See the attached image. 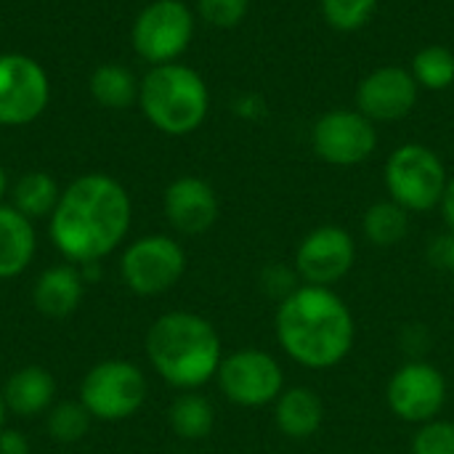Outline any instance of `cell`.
<instances>
[{"label":"cell","instance_id":"obj_1","mask_svg":"<svg viewBox=\"0 0 454 454\" xmlns=\"http://www.w3.org/2000/svg\"><path fill=\"white\" fill-rule=\"evenodd\" d=\"M133 202L128 189L104 173H85L61 189L48 218V237L67 263L88 266L112 255L128 237Z\"/></svg>","mask_w":454,"mask_h":454},{"label":"cell","instance_id":"obj_2","mask_svg":"<svg viewBox=\"0 0 454 454\" xmlns=\"http://www.w3.org/2000/svg\"><path fill=\"white\" fill-rule=\"evenodd\" d=\"M274 335L279 348L301 367L322 372L343 364L356 340V319L333 287L301 285L277 303Z\"/></svg>","mask_w":454,"mask_h":454},{"label":"cell","instance_id":"obj_3","mask_svg":"<svg viewBox=\"0 0 454 454\" xmlns=\"http://www.w3.org/2000/svg\"><path fill=\"white\" fill-rule=\"evenodd\" d=\"M146 359L168 386L200 391L215 380L223 343L210 319L194 311H168L146 330Z\"/></svg>","mask_w":454,"mask_h":454},{"label":"cell","instance_id":"obj_4","mask_svg":"<svg viewBox=\"0 0 454 454\" xmlns=\"http://www.w3.org/2000/svg\"><path fill=\"white\" fill-rule=\"evenodd\" d=\"M138 106L149 125L165 136H189L202 128L210 112V90L205 77L181 64L149 67L141 77Z\"/></svg>","mask_w":454,"mask_h":454},{"label":"cell","instance_id":"obj_5","mask_svg":"<svg viewBox=\"0 0 454 454\" xmlns=\"http://www.w3.org/2000/svg\"><path fill=\"white\" fill-rule=\"evenodd\" d=\"M450 173L442 157L426 144H402L383 168V184L394 202L404 210L428 213L442 205Z\"/></svg>","mask_w":454,"mask_h":454},{"label":"cell","instance_id":"obj_6","mask_svg":"<svg viewBox=\"0 0 454 454\" xmlns=\"http://www.w3.org/2000/svg\"><path fill=\"white\" fill-rule=\"evenodd\" d=\"M146 375L138 364L125 359H106L93 364L80 383V404L93 420L120 423L133 418L146 404Z\"/></svg>","mask_w":454,"mask_h":454},{"label":"cell","instance_id":"obj_7","mask_svg":"<svg viewBox=\"0 0 454 454\" xmlns=\"http://www.w3.org/2000/svg\"><path fill=\"white\" fill-rule=\"evenodd\" d=\"M194 37V11L184 0H152L138 11L130 43L149 67L178 61Z\"/></svg>","mask_w":454,"mask_h":454},{"label":"cell","instance_id":"obj_8","mask_svg":"<svg viewBox=\"0 0 454 454\" xmlns=\"http://www.w3.org/2000/svg\"><path fill=\"white\" fill-rule=\"evenodd\" d=\"M215 383L231 404L245 410L269 407L287 388V378L279 359L255 346L223 354Z\"/></svg>","mask_w":454,"mask_h":454},{"label":"cell","instance_id":"obj_9","mask_svg":"<svg viewBox=\"0 0 454 454\" xmlns=\"http://www.w3.org/2000/svg\"><path fill=\"white\" fill-rule=\"evenodd\" d=\"M186 250L168 234L133 239L120 258V277L130 293L154 298L173 290L186 274Z\"/></svg>","mask_w":454,"mask_h":454},{"label":"cell","instance_id":"obj_10","mask_svg":"<svg viewBox=\"0 0 454 454\" xmlns=\"http://www.w3.org/2000/svg\"><path fill=\"white\" fill-rule=\"evenodd\" d=\"M447 378L444 372L426 362V359H410L404 362L386 386V404L394 418L410 426H423L428 420L442 418V410L447 407Z\"/></svg>","mask_w":454,"mask_h":454},{"label":"cell","instance_id":"obj_11","mask_svg":"<svg viewBox=\"0 0 454 454\" xmlns=\"http://www.w3.org/2000/svg\"><path fill=\"white\" fill-rule=\"evenodd\" d=\"M51 101V80L43 64L27 53H0V128L35 122Z\"/></svg>","mask_w":454,"mask_h":454},{"label":"cell","instance_id":"obj_12","mask_svg":"<svg viewBox=\"0 0 454 454\" xmlns=\"http://www.w3.org/2000/svg\"><path fill=\"white\" fill-rule=\"evenodd\" d=\"M314 154L333 168H356L378 149V128L359 109H330L311 128Z\"/></svg>","mask_w":454,"mask_h":454},{"label":"cell","instance_id":"obj_13","mask_svg":"<svg viewBox=\"0 0 454 454\" xmlns=\"http://www.w3.org/2000/svg\"><path fill=\"white\" fill-rule=\"evenodd\" d=\"M356 263V239L338 223H322L311 229L295 247L293 266L303 285L335 287Z\"/></svg>","mask_w":454,"mask_h":454},{"label":"cell","instance_id":"obj_14","mask_svg":"<svg viewBox=\"0 0 454 454\" xmlns=\"http://www.w3.org/2000/svg\"><path fill=\"white\" fill-rule=\"evenodd\" d=\"M418 82L410 69L386 64L372 69L356 85V109L372 122L404 120L418 104Z\"/></svg>","mask_w":454,"mask_h":454},{"label":"cell","instance_id":"obj_15","mask_svg":"<svg viewBox=\"0 0 454 454\" xmlns=\"http://www.w3.org/2000/svg\"><path fill=\"white\" fill-rule=\"evenodd\" d=\"M162 210L178 234L197 237L215 226L221 215V200L205 178L181 176L168 184L162 194Z\"/></svg>","mask_w":454,"mask_h":454},{"label":"cell","instance_id":"obj_16","mask_svg":"<svg viewBox=\"0 0 454 454\" xmlns=\"http://www.w3.org/2000/svg\"><path fill=\"white\" fill-rule=\"evenodd\" d=\"M274 407V428L290 442L314 439L327 418L325 399L309 386H287Z\"/></svg>","mask_w":454,"mask_h":454},{"label":"cell","instance_id":"obj_17","mask_svg":"<svg viewBox=\"0 0 454 454\" xmlns=\"http://www.w3.org/2000/svg\"><path fill=\"white\" fill-rule=\"evenodd\" d=\"M85 295V279L80 266L59 263L45 269L32 287V303L40 314L51 319H64L74 314Z\"/></svg>","mask_w":454,"mask_h":454},{"label":"cell","instance_id":"obj_18","mask_svg":"<svg viewBox=\"0 0 454 454\" xmlns=\"http://www.w3.org/2000/svg\"><path fill=\"white\" fill-rule=\"evenodd\" d=\"M3 399H5L8 415L24 418V420L48 415V410L56 404V380L45 367L27 364L5 380Z\"/></svg>","mask_w":454,"mask_h":454},{"label":"cell","instance_id":"obj_19","mask_svg":"<svg viewBox=\"0 0 454 454\" xmlns=\"http://www.w3.org/2000/svg\"><path fill=\"white\" fill-rule=\"evenodd\" d=\"M37 253L35 221L21 215L13 205H0V279L24 274Z\"/></svg>","mask_w":454,"mask_h":454},{"label":"cell","instance_id":"obj_20","mask_svg":"<svg viewBox=\"0 0 454 454\" xmlns=\"http://www.w3.org/2000/svg\"><path fill=\"white\" fill-rule=\"evenodd\" d=\"M170 431L184 442H202L215 428V407L200 391H181L168 410Z\"/></svg>","mask_w":454,"mask_h":454},{"label":"cell","instance_id":"obj_21","mask_svg":"<svg viewBox=\"0 0 454 454\" xmlns=\"http://www.w3.org/2000/svg\"><path fill=\"white\" fill-rule=\"evenodd\" d=\"M410 218H412V213L404 210L391 197L378 200L362 215V234L372 247H380V250L396 247L410 234Z\"/></svg>","mask_w":454,"mask_h":454},{"label":"cell","instance_id":"obj_22","mask_svg":"<svg viewBox=\"0 0 454 454\" xmlns=\"http://www.w3.org/2000/svg\"><path fill=\"white\" fill-rule=\"evenodd\" d=\"M88 90L104 109H128L138 104L141 80L122 64H98L88 80Z\"/></svg>","mask_w":454,"mask_h":454},{"label":"cell","instance_id":"obj_23","mask_svg":"<svg viewBox=\"0 0 454 454\" xmlns=\"http://www.w3.org/2000/svg\"><path fill=\"white\" fill-rule=\"evenodd\" d=\"M8 192H11V205L21 215H27L29 221L51 218V213L56 210V205L61 200L59 181L51 173H43V170L24 173Z\"/></svg>","mask_w":454,"mask_h":454},{"label":"cell","instance_id":"obj_24","mask_svg":"<svg viewBox=\"0 0 454 454\" xmlns=\"http://www.w3.org/2000/svg\"><path fill=\"white\" fill-rule=\"evenodd\" d=\"M410 72L418 88L447 90L454 85V51L447 45H426L412 56Z\"/></svg>","mask_w":454,"mask_h":454},{"label":"cell","instance_id":"obj_25","mask_svg":"<svg viewBox=\"0 0 454 454\" xmlns=\"http://www.w3.org/2000/svg\"><path fill=\"white\" fill-rule=\"evenodd\" d=\"M90 415L80 402H59L48 410V436L59 444H74L80 439H85L88 428H90Z\"/></svg>","mask_w":454,"mask_h":454},{"label":"cell","instance_id":"obj_26","mask_svg":"<svg viewBox=\"0 0 454 454\" xmlns=\"http://www.w3.org/2000/svg\"><path fill=\"white\" fill-rule=\"evenodd\" d=\"M325 21L338 32H356L375 16L378 0H319Z\"/></svg>","mask_w":454,"mask_h":454},{"label":"cell","instance_id":"obj_27","mask_svg":"<svg viewBox=\"0 0 454 454\" xmlns=\"http://www.w3.org/2000/svg\"><path fill=\"white\" fill-rule=\"evenodd\" d=\"M412 454H454V420H428L423 426H415L412 442H410Z\"/></svg>","mask_w":454,"mask_h":454},{"label":"cell","instance_id":"obj_28","mask_svg":"<svg viewBox=\"0 0 454 454\" xmlns=\"http://www.w3.org/2000/svg\"><path fill=\"white\" fill-rule=\"evenodd\" d=\"M250 0H197V13L215 29H231L245 21Z\"/></svg>","mask_w":454,"mask_h":454},{"label":"cell","instance_id":"obj_29","mask_svg":"<svg viewBox=\"0 0 454 454\" xmlns=\"http://www.w3.org/2000/svg\"><path fill=\"white\" fill-rule=\"evenodd\" d=\"M301 277L295 271V266H282V263H271L261 271V287L266 290V295H271L277 303L285 301L290 293H295L301 287Z\"/></svg>","mask_w":454,"mask_h":454},{"label":"cell","instance_id":"obj_30","mask_svg":"<svg viewBox=\"0 0 454 454\" xmlns=\"http://www.w3.org/2000/svg\"><path fill=\"white\" fill-rule=\"evenodd\" d=\"M0 454H29V442L16 428L0 431Z\"/></svg>","mask_w":454,"mask_h":454},{"label":"cell","instance_id":"obj_31","mask_svg":"<svg viewBox=\"0 0 454 454\" xmlns=\"http://www.w3.org/2000/svg\"><path fill=\"white\" fill-rule=\"evenodd\" d=\"M431 253H434L431 258H434L436 266H442L450 274H454V234H447V237L436 239V245H434Z\"/></svg>","mask_w":454,"mask_h":454},{"label":"cell","instance_id":"obj_32","mask_svg":"<svg viewBox=\"0 0 454 454\" xmlns=\"http://www.w3.org/2000/svg\"><path fill=\"white\" fill-rule=\"evenodd\" d=\"M439 210L444 215V223H447L450 234H454V176H450V181H447V189H444V197H442Z\"/></svg>","mask_w":454,"mask_h":454},{"label":"cell","instance_id":"obj_33","mask_svg":"<svg viewBox=\"0 0 454 454\" xmlns=\"http://www.w3.org/2000/svg\"><path fill=\"white\" fill-rule=\"evenodd\" d=\"M8 194V176H5V170H3V165H0V205H3V197Z\"/></svg>","mask_w":454,"mask_h":454},{"label":"cell","instance_id":"obj_34","mask_svg":"<svg viewBox=\"0 0 454 454\" xmlns=\"http://www.w3.org/2000/svg\"><path fill=\"white\" fill-rule=\"evenodd\" d=\"M5 418H8V407H5V399H3V386H0V431L5 428Z\"/></svg>","mask_w":454,"mask_h":454}]
</instances>
